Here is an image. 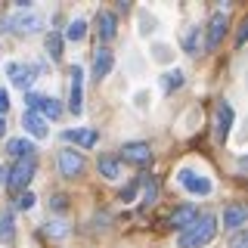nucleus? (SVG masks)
Masks as SVG:
<instances>
[{"label": "nucleus", "mask_w": 248, "mask_h": 248, "mask_svg": "<svg viewBox=\"0 0 248 248\" xmlns=\"http://www.w3.org/2000/svg\"><path fill=\"white\" fill-rule=\"evenodd\" d=\"M217 236V217L214 214H202L196 223H189L180 236H177V245L180 248H202L208 245Z\"/></svg>", "instance_id": "f257e3e1"}, {"label": "nucleus", "mask_w": 248, "mask_h": 248, "mask_svg": "<svg viewBox=\"0 0 248 248\" xmlns=\"http://www.w3.org/2000/svg\"><path fill=\"white\" fill-rule=\"evenodd\" d=\"M121 161H130V165H149L152 161V149L149 143H124L121 146Z\"/></svg>", "instance_id": "f8f14e48"}, {"label": "nucleus", "mask_w": 248, "mask_h": 248, "mask_svg": "<svg viewBox=\"0 0 248 248\" xmlns=\"http://www.w3.org/2000/svg\"><path fill=\"white\" fill-rule=\"evenodd\" d=\"M245 28H248V25H242V31H239V37H236V44H239V46H242V44H245V34H248V31H245Z\"/></svg>", "instance_id": "473e14b6"}, {"label": "nucleus", "mask_w": 248, "mask_h": 248, "mask_svg": "<svg viewBox=\"0 0 248 248\" xmlns=\"http://www.w3.org/2000/svg\"><path fill=\"white\" fill-rule=\"evenodd\" d=\"M46 232H50V236H65V223H59V220L46 223Z\"/></svg>", "instance_id": "bb28decb"}, {"label": "nucleus", "mask_w": 248, "mask_h": 248, "mask_svg": "<svg viewBox=\"0 0 248 248\" xmlns=\"http://www.w3.org/2000/svg\"><path fill=\"white\" fill-rule=\"evenodd\" d=\"M16 208H19V211H31V208H34V196H31V192H22V196L16 199Z\"/></svg>", "instance_id": "a878e982"}, {"label": "nucleus", "mask_w": 248, "mask_h": 248, "mask_svg": "<svg viewBox=\"0 0 248 248\" xmlns=\"http://www.w3.org/2000/svg\"><path fill=\"white\" fill-rule=\"evenodd\" d=\"M25 103H28V112H37L41 118H59L62 115V106H59V99H53V96H41V93H25Z\"/></svg>", "instance_id": "423d86ee"}, {"label": "nucleus", "mask_w": 248, "mask_h": 248, "mask_svg": "<svg viewBox=\"0 0 248 248\" xmlns=\"http://www.w3.org/2000/svg\"><path fill=\"white\" fill-rule=\"evenodd\" d=\"M53 208L62 211V208H65V196H56V199H53Z\"/></svg>", "instance_id": "2f4dec72"}, {"label": "nucleus", "mask_w": 248, "mask_h": 248, "mask_svg": "<svg viewBox=\"0 0 248 248\" xmlns=\"http://www.w3.org/2000/svg\"><path fill=\"white\" fill-rule=\"evenodd\" d=\"M13 25V31H19V34H34V31H41L44 28V13H37V10H19L13 16V19H6Z\"/></svg>", "instance_id": "20e7f679"}, {"label": "nucleus", "mask_w": 248, "mask_h": 248, "mask_svg": "<svg viewBox=\"0 0 248 248\" xmlns=\"http://www.w3.org/2000/svg\"><path fill=\"white\" fill-rule=\"evenodd\" d=\"M22 127H25V134L34 137V140H46V137H50V127H46V121L37 112H25V115H22Z\"/></svg>", "instance_id": "2eb2a0df"}, {"label": "nucleus", "mask_w": 248, "mask_h": 248, "mask_svg": "<svg viewBox=\"0 0 248 248\" xmlns=\"http://www.w3.org/2000/svg\"><path fill=\"white\" fill-rule=\"evenodd\" d=\"M6 152H10L13 158H25V155H34V146H31L25 137H16V140L6 143Z\"/></svg>", "instance_id": "a211bd4d"}, {"label": "nucleus", "mask_w": 248, "mask_h": 248, "mask_svg": "<svg viewBox=\"0 0 248 248\" xmlns=\"http://www.w3.org/2000/svg\"><path fill=\"white\" fill-rule=\"evenodd\" d=\"M0 183H6V168L0 165Z\"/></svg>", "instance_id": "72a5a7b5"}, {"label": "nucleus", "mask_w": 248, "mask_h": 248, "mask_svg": "<svg viewBox=\"0 0 248 248\" xmlns=\"http://www.w3.org/2000/svg\"><path fill=\"white\" fill-rule=\"evenodd\" d=\"M34 170H37V158L34 155H25V158H16L13 168H6V186H10L13 192H25L28 183L34 180Z\"/></svg>", "instance_id": "f03ea898"}, {"label": "nucleus", "mask_w": 248, "mask_h": 248, "mask_svg": "<svg viewBox=\"0 0 248 248\" xmlns=\"http://www.w3.org/2000/svg\"><path fill=\"white\" fill-rule=\"evenodd\" d=\"M161 87H165L168 93L177 90V87H183V72H177V68H174V72H165V75H161Z\"/></svg>", "instance_id": "b1692460"}, {"label": "nucleus", "mask_w": 248, "mask_h": 248, "mask_svg": "<svg viewBox=\"0 0 248 248\" xmlns=\"http://www.w3.org/2000/svg\"><path fill=\"white\" fill-rule=\"evenodd\" d=\"M199 220V208L196 205H180V208H174V211H170V227H177V230H186L189 227V223H196Z\"/></svg>", "instance_id": "dca6fc26"}, {"label": "nucleus", "mask_w": 248, "mask_h": 248, "mask_svg": "<svg viewBox=\"0 0 248 248\" xmlns=\"http://www.w3.org/2000/svg\"><path fill=\"white\" fill-rule=\"evenodd\" d=\"M230 248H248V236H245V232H236L232 242H230Z\"/></svg>", "instance_id": "cd10ccee"}, {"label": "nucleus", "mask_w": 248, "mask_h": 248, "mask_svg": "<svg viewBox=\"0 0 248 248\" xmlns=\"http://www.w3.org/2000/svg\"><path fill=\"white\" fill-rule=\"evenodd\" d=\"M245 217H248L245 205H242V202H232V205L223 208V227H227V230H239L245 223Z\"/></svg>", "instance_id": "f3484780"}, {"label": "nucleus", "mask_w": 248, "mask_h": 248, "mask_svg": "<svg viewBox=\"0 0 248 248\" xmlns=\"http://www.w3.org/2000/svg\"><path fill=\"white\" fill-rule=\"evenodd\" d=\"M115 68V56L108 46H96L93 50V81H103V78H108V72Z\"/></svg>", "instance_id": "ddd939ff"}, {"label": "nucleus", "mask_w": 248, "mask_h": 248, "mask_svg": "<svg viewBox=\"0 0 248 248\" xmlns=\"http://www.w3.org/2000/svg\"><path fill=\"white\" fill-rule=\"evenodd\" d=\"M84 168H87V161H84V152L72 149V146L59 152V170H62V177L75 180V177H81V174H84Z\"/></svg>", "instance_id": "0eeeda50"}, {"label": "nucleus", "mask_w": 248, "mask_h": 248, "mask_svg": "<svg viewBox=\"0 0 248 248\" xmlns=\"http://www.w3.org/2000/svg\"><path fill=\"white\" fill-rule=\"evenodd\" d=\"M99 174H103L106 180H118V177H121L118 158H112V155H103V158H99Z\"/></svg>", "instance_id": "aec40b11"}, {"label": "nucleus", "mask_w": 248, "mask_h": 248, "mask_svg": "<svg viewBox=\"0 0 248 248\" xmlns=\"http://www.w3.org/2000/svg\"><path fill=\"white\" fill-rule=\"evenodd\" d=\"M137 186H140V180H134V183H130V186H127V189H124V192H121V202H130V199H134V192H137Z\"/></svg>", "instance_id": "c756f323"}, {"label": "nucleus", "mask_w": 248, "mask_h": 248, "mask_svg": "<svg viewBox=\"0 0 248 248\" xmlns=\"http://www.w3.org/2000/svg\"><path fill=\"white\" fill-rule=\"evenodd\" d=\"M140 186H143V205L149 208L155 205V199H158V180L149 174V177H140Z\"/></svg>", "instance_id": "6ab92c4d"}, {"label": "nucleus", "mask_w": 248, "mask_h": 248, "mask_svg": "<svg viewBox=\"0 0 248 248\" xmlns=\"http://www.w3.org/2000/svg\"><path fill=\"white\" fill-rule=\"evenodd\" d=\"M65 37H68L72 44H81L84 37H87V22H84V19H72V22H68Z\"/></svg>", "instance_id": "4be33fe9"}, {"label": "nucleus", "mask_w": 248, "mask_h": 248, "mask_svg": "<svg viewBox=\"0 0 248 248\" xmlns=\"http://www.w3.org/2000/svg\"><path fill=\"white\" fill-rule=\"evenodd\" d=\"M68 78H72V84H68V108H72V115L78 118L84 112V68L72 65Z\"/></svg>", "instance_id": "39448f33"}, {"label": "nucleus", "mask_w": 248, "mask_h": 248, "mask_svg": "<svg viewBox=\"0 0 248 248\" xmlns=\"http://www.w3.org/2000/svg\"><path fill=\"white\" fill-rule=\"evenodd\" d=\"M155 59H161V62H165V59H170L168 46H155Z\"/></svg>", "instance_id": "7c9ffc66"}, {"label": "nucleus", "mask_w": 248, "mask_h": 248, "mask_svg": "<svg viewBox=\"0 0 248 248\" xmlns=\"http://www.w3.org/2000/svg\"><path fill=\"white\" fill-rule=\"evenodd\" d=\"M183 50L186 53H199V25H189L183 31Z\"/></svg>", "instance_id": "5701e85b"}, {"label": "nucleus", "mask_w": 248, "mask_h": 248, "mask_svg": "<svg viewBox=\"0 0 248 248\" xmlns=\"http://www.w3.org/2000/svg\"><path fill=\"white\" fill-rule=\"evenodd\" d=\"M62 140H65V143L81 146V149H93L99 137H96V130H93V127H75V130H65Z\"/></svg>", "instance_id": "4468645a"}, {"label": "nucleus", "mask_w": 248, "mask_h": 248, "mask_svg": "<svg viewBox=\"0 0 248 248\" xmlns=\"http://www.w3.org/2000/svg\"><path fill=\"white\" fill-rule=\"evenodd\" d=\"M230 127H232V108H230V103H217L214 106V137L220 140V143H227Z\"/></svg>", "instance_id": "9d476101"}, {"label": "nucleus", "mask_w": 248, "mask_h": 248, "mask_svg": "<svg viewBox=\"0 0 248 248\" xmlns=\"http://www.w3.org/2000/svg\"><path fill=\"white\" fill-rule=\"evenodd\" d=\"M6 108H10V93L0 87V118H3V112H6Z\"/></svg>", "instance_id": "c85d7f7f"}, {"label": "nucleus", "mask_w": 248, "mask_h": 248, "mask_svg": "<svg viewBox=\"0 0 248 248\" xmlns=\"http://www.w3.org/2000/svg\"><path fill=\"white\" fill-rule=\"evenodd\" d=\"M177 180H180V186L186 192H192V196H211V189H214L205 174H196V170H189V168L177 170Z\"/></svg>", "instance_id": "7ed1b4c3"}, {"label": "nucleus", "mask_w": 248, "mask_h": 248, "mask_svg": "<svg viewBox=\"0 0 248 248\" xmlns=\"http://www.w3.org/2000/svg\"><path fill=\"white\" fill-rule=\"evenodd\" d=\"M34 78H37V65H31V62H13L10 65V81H13V87H19V90H31V84H34Z\"/></svg>", "instance_id": "6e6552de"}, {"label": "nucleus", "mask_w": 248, "mask_h": 248, "mask_svg": "<svg viewBox=\"0 0 248 248\" xmlns=\"http://www.w3.org/2000/svg\"><path fill=\"white\" fill-rule=\"evenodd\" d=\"M44 46H46V53H50L53 62L62 59V34H59V31H50V34L44 37Z\"/></svg>", "instance_id": "412c9836"}, {"label": "nucleus", "mask_w": 248, "mask_h": 248, "mask_svg": "<svg viewBox=\"0 0 248 248\" xmlns=\"http://www.w3.org/2000/svg\"><path fill=\"white\" fill-rule=\"evenodd\" d=\"M93 25H96L99 41L108 44L115 34H118V16H115V13H108V10H99V13H96V19H93Z\"/></svg>", "instance_id": "9b49d317"}, {"label": "nucleus", "mask_w": 248, "mask_h": 248, "mask_svg": "<svg viewBox=\"0 0 248 248\" xmlns=\"http://www.w3.org/2000/svg\"><path fill=\"white\" fill-rule=\"evenodd\" d=\"M0 56H3V50H0Z\"/></svg>", "instance_id": "c9c22d12"}, {"label": "nucleus", "mask_w": 248, "mask_h": 248, "mask_svg": "<svg viewBox=\"0 0 248 248\" xmlns=\"http://www.w3.org/2000/svg\"><path fill=\"white\" fill-rule=\"evenodd\" d=\"M3 134H6V121L0 118V137H3Z\"/></svg>", "instance_id": "f704fd0d"}, {"label": "nucleus", "mask_w": 248, "mask_h": 248, "mask_svg": "<svg viewBox=\"0 0 248 248\" xmlns=\"http://www.w3.org/2000/svg\"><path fill=\"white\" fill-rule=\"evenodd\" d=\"M227 34V13L223 10H214L211 13V22H208V41H205V50H217Z\"/></svg>", "instance_id": "1a4fd4ad"}, {"label": "nucleus", "mask_w": 248, "mask_h": 248, "mask_svg": "<svg viewBox=\"0 0 248 248\" xmlns=\"http://www.w3.org/2000/svg\"><path fill=\"white\" fill-rule=\"evenodd\" d=\"M13 232H16V227H13V214L3 211V214H0V239H3V242H10Z\"/></svg>", "instance_id": "393cba45"}]
</instances>
